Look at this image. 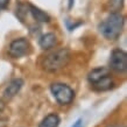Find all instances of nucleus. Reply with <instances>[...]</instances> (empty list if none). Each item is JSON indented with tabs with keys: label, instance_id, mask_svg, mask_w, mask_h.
Segmentation results:
<instances>
[{
	"label": "nucleus",
	"instance_id": "4468645a",
	"mask_svg": "<svg viewBox=\"0 0 127 127\" xmlns=\"http://www.w3.org/2000/svg\"><path fill=\"white\" fill-rule=\"evenodd\" d=\"M8 1L9 0H0V8H5L6 6H7Z\"/></svg>",
	"mask_w": 127,
	"mask_h": 127
},
{
	"label": "nucleus",
	"instance_id": "1a4fd4ad",
	"mask_svg": "<svg viewBox=\"0 0 127 127\" xmlns=\"http://www.w3.org/2000/svg\"><path fill=\"white\" fill-rule=\"evenodd\" d=\"M92 85L97 91H107V90L113 88V79L110 77V75H107Z\"/></svg>",
	"mask_w": 127,
	"mask_h": 127
},
{
	"label": "nucleus",
	"instance_id": "f257e3e1",
	"mask_svg": "<svg viewBox=\"0 0 127 127\" xmlns=\"http://www.w3.org/2000/svg\"><path fill=\"white\" fill-rule=\"evenodd\" d=\"M124 22H125V18L120 13H118V12L111 13L99 25V32L105 39L116 40L119 37L121 32H123Z\"/></svg>",
	"mask_w": 127,
	"mask_h": 127
},
{
	"label": "nucleus",
	"instance_id": "20e7f679",
	"mask_svg": "<svg viewBox=\"0 0 127 127\" xmlns=\"http://www.w3.org/2000/svg\"><path fill=\"white\" fill-rule=\"evenodd\" d=\"M110 66L117 72H125L127 70V54L121 49L113 50L110 57Z\"/></svg>",
	"mask_w": 127,
	"mask_h": 127
},
{
	"label": "nucleus",
	"instance_id": "0eeeda50",
	"mask_svg": "<svg viewBox=\"0 0 127 127\" xmlns=\"http://www.w3.org/2000/svg\"><path fill=\"white\" fill-rule=\"evenodd\" d=\"M56 43H57V37L54 33H47V34L42 35L39 41L40 47L44 50L51 49L53 47L56 46Z\"/></svg>",
	"mask_w": 127,
	"mask_h": 127
},
{
	"label": "nucleus",
	"instance_id": "dca6fc26",
	"mask_svg": "<svg viewBox=\"0 0 127 127\" xmlns=\"http://www.w3.org/2000/svg\"><path fill=\"white\" fill-rule=\"evenodd\" d=\"M72 5H73V0H69V8L72 7Z\"/></svg>",
	"mask_w": 127,
	"mask_h": 127
},
{
	"label": "nucleus",
	"instance_id": "ddd939ff",
	"mask_svg": "<svg viewBox=\"0 0 127 127\" xmlns=\"http://www.w3.org/2000/svg\"><path fill=\"white\" fill-rule=\"evenodd\" d=\"M71 127H83V120H82V119H78L77 121L73 124Z\"/></svg>",
	"mask_w": 127,
	"mask_h": 127
},
{
	"label": "nucleus",
	"instance_id": "f8f14e48",
	"mask_svg": "<svg viewBox=\"0 0 127 127\" xmlns=\"http://www.w3.org/2000/svg\"><path fill=\"white\" fill-rule=\"evenodd\" d=\"M124 0H110L108 1V9L112 13H117L118 11H120L123 8Z\"/></svg>",
	"mask_w": 127,
	"mask_h": 127
},
{
	"label": "nucleus",
	"instance_id": "7ed1b4c3",
	"mask_svg": "<svg viewBox=\"0 0 127 127\" xmlns=\"http://www.w3.org/2000/svg\"><path fill=\"white\" fill-rule=\"evenodd\" d=\"M51 93L60 105H68L75 98V92L70 86L62 83H54L50 86Z\"/></svg>",
	"mask_w": 127,
	"mask_h": 127
},
{
	"label": "nucleus",
	"instance_id": "9d476101",
	"mask_svg": "<svg viewBox=\"0 0 127 127\" xmlns=\"http://www.w3.org/2000/svg\"><path fill=\"white\" fill-rule=\"evenodd\" d=\"M29 11H31L33 18L36 21H39V22H49L50 21V16L47 14L46 12H43L40 8L35 7L34 5H29Z\"/></svg>",
	"mask_w": 127,
	"mask_h": 127
},
{
	"label": "nucleus",
	"instance_id": "f3484780",
	"mask_svg": "<svg viewBox=\"0 0 127 127\" xmlns=\"http://www.w3.org/2000/svg\"><path fill=\"white\" fill-rule=\"evenodd\" d=\"M111 127H124V126H121V125H114V126H111Z\"/></svg>",
	"mask_w": 127,
	"mask_h": 127
},
{
	"label": "nucleus",
	"instance_id": "6e6552de",
	"mask_svg": "<svg viewBox=\"0 0 127 127\" xmlns=\"http://www.w3.org/2000/svg\"><path fill=\"white\" fill-rule=\"evenodd\" d=\"M108 73H110V70L107 68H97V69H93L91 72L89 73L88 79L91 84H95L96 82H98L103 77L107 76Z\"/></svg>",
	"mask_w": 127,
	"mask_h": 127
},
{
	"label": "nucleus",
	"instance_id": "423d86ee",
	"mask_svg": "<svg viewBox=\"0 0 127 127\" xmlns=\"http://www.w3.org/2000/svg\"><path fill=\"white\" fill-rule=\"evenodd\" d=\"M22 85H23V81L21 78H15V79H13V81L7 85V88L5 89L4 97L6 99L13 98V97L15 96V95H18V92L21 90Z\"/></svg>",
	"mask_w": 127,
	"mask_h": 127
},
{
	"label": "nucleus",
	"instance_id": "2eb2a0df",
	"mask_svg": "<svg viewBox=\"0 0 127 127\" xmlns=\"http://www.w3.org/2000/svg\"><path fill=\"white\" fill-rule=\"evenodd\" d=\"M4 110H5V104H4V101L0 99V113L4 111Z\"/></svg>",
	"mask_w": 127,
	"mask_h": 127
},
{
	"label": "nucleus",
	"instance_id": "9b49d317",
	"mask_svg": "<svg viewBox=\"0 0 127 127\" xmlns=\"http://www.w3.org/2000/svg\"><path fill=\"white\" fill-rule=\"evenodd\" d=\"M60 117L55 113L48 114L44 119L41 121V124L39 125V127H58L60 125Z\"/></svg>",
	"mask_w": 127,
	"mask_h": 127
},
{
	"label": "nucleus",
	"instance_id": "f03ea898",
	"mask_svg": "<svg viewBox=\"0 0 127 127\" xmlns=\"http://www.w3.org/2000/svg\"><path fill=\"white\" fill-rule=\"evenodd\" d=\"M70 57H71V53H70L69 49H66V48L58 49L44 58L43 68L49 72L58 71V70L63 69L69 63Z\"/></svg>",
	"mask_w": 127,
	"mask_h": 127
},
{
	"label": "nucleus",
	"instance_id": "39448f33",
	"mask_svg": "<svg viewBox=\"0 0 127 127\" xmlns=\"http://www.w3.org/2000/svg\"><path fill=\"white\" fill-rule=\"evenodd\" d=\"M31 49V44L26 39H18L14 40L13 42L9 44L8 48V53L13 58H20L25 56L26 54L29 53Z\"/></svg>",
	"mask_w": 127,
	"mask_h": 127
}]
</instances>
